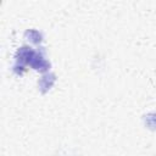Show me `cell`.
<instances>
[{
	"label": "cell",
	"mask_w": 156,
	"mask_h": 156,
	"mask_svg": "<svg viewBox=\"0 0 156 156\" xmlns=\"http://www.w3.org/2000/svg\"><path fill=\"white\" fill-rule=\"evenodd\" d=\"M37 51H34L32 48L29 46H21L17 52H16V65L20 66H24V65H29L33 56L35 55Z\"/></svg>",
	"instance_id": "cell-1"
},
{
	"label": "cell",
	"mask_w": 156,
	"mask_h": 156,
	"mask_svg": "<svg viewBox=\"0 0 156 156\" xmlns=\"http://www.w3.org/2000/svg\"><path fill=\"white\" fill-rule=\"evenodd\" d=\"M29 66H30L33 69L39 71V72H48L49 68H50V62L46 61L41 54L35 52V55L33 56V58H32Z\"/></svg>",
	"instance_id": "cell-2"
},
{
	"label": "cell",
	"mask_w": 156,
	"mask_h": 156,
	"mask_svg": "<svg viewBox=\"0 0 156 156\" xmlns=\"http://www.w3.org/2000/svg\"><path fill=\"white\" fill-rule=\"evenodd\" d=\"M55 80H56V76H55L54 73H50V72L45 73V74L39 79V82H38L40 93H43V94L48 93V91L52 88Z\"/></svg>",
	"instance_id": "cell-3"
},
{
	"label": "cell",
	"mask_w": 156,
	"mask_h": 156,
	"mask_svg": "<svg viewBox=\"0 0 156 156\" xmlns=\"http://www.w3.org/2000/svg\"><path fill=\"white\" fill-rule=\"evenodd\" d=\"M24 39L28 40V41L32 43V44L38 45V44L41 43L43 35H41L37 29H27V30L24 32Z\"/></svg>",
	"instance_id": "cell-4"
},
{
	"label": "cell",
	"mask_w": 156,
	"mask_h": 156,
	"mask_svg": "<svg viewBox=\"0 0 156 156\" xmlns=\"http://www.w3.org/2000/svg\"><path fill=\"white\" fill-rule=\"evenodd\" d=\"M144 122H145V126L150 130H156V112H150L145 115Z\"/></svg>",
	"instance_id": "cell-5"
},
{
	"label": "cell",
	"mask_w": 156,
	"mask_h": 156,
	"mask_svg": "<svg viewBox=\"0 0 156 156\" xmlns=\"http://www.w3.org/2000/svg\"><path fill=\"white\" fill-rule=\"evenodd\" d=\"M13 71H15L17 74H22V73L24 72V68H23V66H20V65H15V67H13Z\"/></svg>",
	"instance_id": "cell-6"
}]
</instances>
